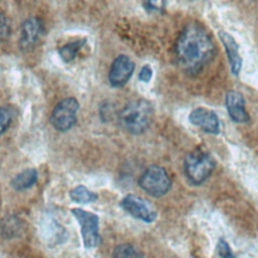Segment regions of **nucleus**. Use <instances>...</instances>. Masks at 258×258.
I'll list each match as a JSON object with an SVG mask.
<instances>
[{"instance_id": "f257e3e1", "label": "nucleus", "mask_w": 258, "mask_h": 258, "mask_svg": "<svg viewBox=\"0 0 258 258\" xmlns=\"http://www.w3.org/2000/svg\"><path fill=\"white\" fill-rule=\"evenodd\" d=\"M214 53L215 46L210 35L198 24L187 25L177 37L175 55L186 72H199L213 58Z\"/></svg>"}, {"instance_id": "f03ea898", "label": "nucleus", "mask_w": 258, "mask_h": 258, "mask_svg": "<svg viewBox=\"0 0 258 258\" xmlns=\"http://www.w3.org/2000/svg\"><path fill=\"white\" fill-rule=\"evenodd\" d=\"M153 118L151 104L144 100H134L129 102L119 113V123L121 127L134 135L143 133L150 126Z\"/></svg>"}, {"instance_id": "7ed1b4c3", "label": "nucleus", "mask_w": 258, "mask_h": 258, "mask_svg": "<svg viewBox=\"0 0 258 258\" xmlns=\"http://www.w3.org/2000/svg\"><path fill=\"white\" fill-rule=\"evenodd\" d=\"M215 160L209 152L196 149L184 159V173L191 184H202L213 172Z\"/></svg>"}, {"instance_id": "20e7f679", "label": "nucleus", "mask_w": 258, "mask_h": 258, "mask_svg": "<svg viewBox=\"0 0 258 258\" xmlns=\"http://www.w3.org/2000/svg\"><path fill=\"white\" fill-rule=\"evenodd\" d=\"M139 185L150 196L159 198L170 189L171 179L163 167L151 165L140 176Z\"/></svg>"}, {"instance_id": "39448f33", "label": "nucleus", "mask_w": 258, "mask_h": 258, "mask_svg": "<svg viewBox=\"0 0 258 258\" xmlns=\"http://www.w3.org/2000/svg\"><path fill=\"white\" fill-rule=\"evenodd\" d=\"M78 110L79 102L75 98L70 97L61 100L51 113V125L60 132L70 130L76 124Z\"/></svg>"}, {"instance_id": "423d86ee", "label": "nucleus", "mask_w": 258, "mask_h": 258, "mask_svg": "<svg viewBox=\"0 0 258 258\" xmlns=\"http://www.w3.org/2000/svg\"><path fill=\"white\" fill-rule=\"evenodd\" d=\"M72 213L80 224L84 246L86 248L97 247L101 242L98 216L82 209H73Z\"/></svg>"}, {"instance_id": "0eeeda50", "label": "nucleus", "mask_w": 258, "mask_h": 258, "mask_svg": "<svg viewBox=\"0 0 258 258\" xmlns=\"http://www.w3.org/2000/svg\"><path fill=\"white\" fill-rule=\"evenodd\" d=\"M121 207L132 217L146 223H151L156 219L154 209L142 198L135 195H127L121 201Z\"/></svg>"}, {"instance_id": "6e6552de", "label": "nucleus", "mask_w": 258, "mask_h": 258, "mask_svg": "<svg viewBox=\"0 0 258 258\" xmlns=\"http://www.w3.org/2000/svg\"><path fill=\"white\" fill-rule=\"evenodd\" d=\"M134 72L133 60L125 55L121 54L117 56L111 64L109 71V82L113 87H123L131 78Z\"/></svg>"}, {"instance_id": "1a4fd4ad", "label": "nucleus", "mask_w": 258, "mask_h": 258, "mask_svg": "<svg viewBox=\"0 0 258 258\" xmlns=\"http://www.w3.org/2000/svg\"><path fill=\"white\" fill-rule=\"evenodd\" d=\"M43 31L42 22L36 17L26 19L20 29L19 46L22 50L28 51L32 49L39 41Z\"/></svg>"}, {"instance_id": "9d476101", "label": "nucleus", "mask_w": 258, "mask_h": 258, "mask_svg": "<svg viewBox=\"0 0 258 258\" xmlns=\"http://www.w3.org/2000/svg\"><path fill=\"white\" fill-rule=\"evenodd\" d=\"M189 121L207 133L218 134L220 132L219 118L215 112L209 109L200 107L192 110L189 114Z\"/></svg>"}, {"instance_id": "9b49d317", "label": "nucleus", "mask_w": 258, "mask_h": 258, "mask_svg": "<svg viewBox=\"0 0 258 258\" xmlns=\"http://www.w3.org/2000/svg\"><path fill=\"white\" fill-rule=\"evenodd\" d=\"M226 108L233 121L237 123H246L249 121L244 98L239 92L230 91L226 95Z\"/></svg>"}, {"instance_id": "f8f14e48", "label": "nucleus", "mask_w": 258, "mask_h": 258, "mask_svg": "<svg viewBox=\"0 0 258 258\" xmlns=\"http://www.w3.org/2000/svg\"><path fill=\"white\" fill-rule=\"evenodd\" d=\"M219 35H220V39L225 47V50L227 52L231 71L234 75H238L241 70V67H242V59L239 54L238 44L236 43L235 39L227 32L221 31Z\"/></svg>"}, {"instance_id": "ddd939ff", "label": "nucleus", "mask_w": 258, "mask_h": 258, "mask_svg": "<svg viewBox=\"0 0 258 258\" xmlns=\"http://www.w3.org/2000/svg\"><path fill=\"white\" fill-rule=\"evenodd\" d=\"M38 173L34 168L24 169L16 174L11 180V186L16 190H23L31 187L37 181Z\"/></svg>"}, {"instance_id": "4468645a", "label": "nucleus", "mask_w": 258, "mask_h": 258, "mask_svg": "<svg viewBox=\"0 0 258 258\" xmlns=\"http://www.w3.org/2000/svg\"><path fill=\"white\" fill-rule=\"evenodd\" d=\"M86 40H87L86 38H82V39L71 41L64 44L63 46H61L58 50V53L61 59L64 60L66 62L72 61L77 56L78 52L82 49V47L85 45Z\"/></svg>"}, {"instance_id": "2eb2a0df", "label": "nucleus", "mask_w": 258, "mask_h": 258, "mask_svg": "<svg viewBox=\"0 0 258 258\" xmlns=\"http://www.w3.org/2000/svg\"><path fill=\"white\" fill-rule=\"evenodd\" d=\"M70 197L73 201L80 204H88L95 202L98 199L97 194L91 191L84 185H78L70 191Z\"/></svg>"}, {"instance_id": "dca6fc26", "label": "nucleus", "mask_w": 258, "mask_h": 258, "mask_svg": "<svg viewBox=\"0 0 258 258\" xmlns=\"http://www.w3.org/2000/svg\"><path fill=\"white\" fill-rule=\"evenodd\" d=\"M113 258H143V254L132 244H121L115 248Z\"/></svg>"}, {"instance_id": "f3484780", "label": "nucleus", "mask_w": 258, "mask_h": 258, "mask_svg": "<svg viewBox=\"0 0 258 258\" xmlns=\"http://www.w3.org/2000/svg\"><path fill=\"white\" fill-rule=\"evenodd\" d=\"M12 122V114L8 108L0 107V134L4 133Z\"/></svg>"}, {"instance_id": "a211bd4d", "label": "nucleus", "mask_w": 258, "mask_h": 258, "mask_svg": "<svg viewBox=\"0 0 258 258\" xmlns=\"http://www.w3.org/2000/svg\"><path fill=\"white\" fill-rule=\"evenodd\" d=\"M11 26L9 19L4 15L0 14V43L4 42L10 35Z\"/></svg>"}, {"instance_id": "6ab92c4d", "label": "nucleus", "mask_w": 258, "mask_h": 258, "mask_svg": "<svg viewBox=\"0 0 258 258\" xmlns=\"http://www.w3.org/2000/svg\"><path fill=\"white\" fill-rule=\"evenodd\" d=\"M166 0H145V7L152 12H161L165 8Z\"/></svg>"}, {"instance_id": "aec40b11", "label": "nucleus", "mask_w": 258, "mask_h": 258, "mask_svg": "<svg viewBox=\"0 0 258 258\" xmlns=\"http://www.w3.org/2000/svg\"><path fill=\"white\" fill-rule=\"evenodd\" d=\"M218 252H219V255H220L222 258H235L234 255H233L232 252H231V249H230L229 245H228L227 242L224 241L223 239H220V240H219V243H218Z\"/></svg>"}, {"instance_id": "412c9836", "label": "nucleus", "mask_w": 258, "mask_h": 258, "mask_svg": "<svg viewBox=\"0 0 258 258\" xmlns=\"http://www.w3.org/2000/svg\"><path fill=\"white\" fill-rule=\"evenodd\" d=\"M151 77H152V69L150 68V66L145 64L139 73V79H140V81L147 83L150 81Z\"/></svg>"}]
</instances>
